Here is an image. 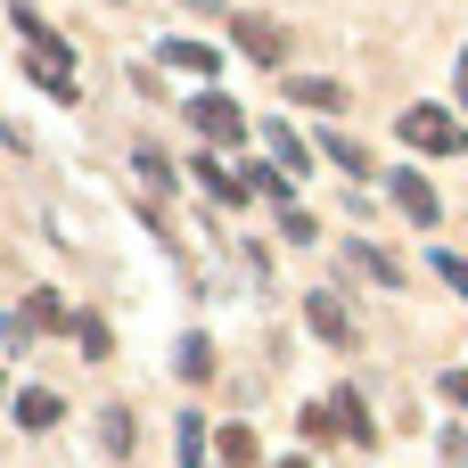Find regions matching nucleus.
<instances>
[{"instance_id": "39448f33", "label": "nucleus", "mask_w": 468, "mask_h": 468, "mask_svg": "<svg viewBox=\"0 0 468 468\" xmlns=\"http://www.w3.org/2000/svg\"><path fill=\"white\" fill-rule=\"evenodd\" d=\"M239 49H247L255 66H280V58H288V33H280L271 16H239Z\"/></svg>"}, {"instance_id": "6ab92c4d", "label": "nucleus", "mask_w": 468, "mask_h": 468, "mask_svg": "<svg viewBox=\"0 0 468 468\" xmlns=\"http://www.w3.org/2000/svg\"><path fill=\"white\" fill-rule=\"evenodd\" d=\"M321 156H337V173H370V156H362V148H354V140H337V132H329V140H321Z\"/></svg>"}, {"instance_id": "c85d7f7f", "label": "nucleus", "mask_w": 468, "mask_h": 468, "mask_svg": "<svg viewBox=\"0 0 468 468\" xmlns=\"http://www.w3.org/2000/svg\"><path fill=\"white\" fill-rule=\"evenodd\" d=\"M0 395H8V387H0Z\"/></svg>"}, {"instance_id": "4be33fe9", "label": "nucleus", "mask_w": 468, "mask_h": 468, "mask_svg": "<svg viewBox=\"0 0 468 468\" xmlns=\"http://www.w3.org/2000/svg\"><path fill=\"white\" fill-rule=\"evenodd\" d=\"M271 156H280V165H288V173H296V165H304V148H296V132H288V123H271Z\"/></svg>"}, {"instance_id": "a878e982", "label": "nucleus", "mask_w": 468, "mask_h": 468, "mask_svg": "<svg viewBox=\"0 0 468 468\" xmlns=\"http://www.w3.org/2000/svg\"><path fill=\"white\" fill-rule=\"evenodd\" d=\"M461 107H468V49H461Z\"/></svg>"}, {"instance_id": "9d476101", "label": "nucleus", "mask_w": 468, "mask_h": 468, "mask_svg": "<svg viewBox=\"0 0 468 468\" xmlns=\"http://www.w3.org/2000/svg\"><path fill=\"white\" fill-rule=\"evenodd\" d=\"M288 99H304V107H346V82H329V74H296Z\"/></svg>"}, {"instance_id": "dca6fc26", "label": "nucleus", "mask_w": 468, "mask_h": 468, "mask_svg": "<svg viewBox=\"0 0 468 468\" xmlns=\"http://www.w3.org/2000/svg\"><path fill=\"white\" fill-rule=\"evenodd\" d=\"M132 173H140V181H148V189H173V165H165V156H156V148H132Z\"/></svg>"}, {"instance_id": "412c9836", "label": "nucleus", "mask_w": 468, "mask_h": 468, "mask_svg": "<svg viewBox=\"0 0 468 468\" xmlns=\"http://www.w3.org/2000/svg\"><path fill=\"white\" fill-rule=\"evenodd\" d=\"M428 263H436V280H444L452 296H468V255H428Z\"/></svg>"}, {"instance_id": "f3484780", "label": "nucleus", "mask_w": 468, "mask_h": 468, "mask_svg": "<svg viewBox=\"0 0 468 468\" xmlns=\"http://www.w3.org/2000/svg\"><path fill=\"white\" fill-rule=\"evenodd\" d=\"M74 337H82V354H90V362H107V346H115V337H107V321H99V313H82V321H74Z\"/></svg>"}, {"instance_id": "5701e85b", "label": "nucleus", "mask_w": 468, "mask_h": 468, "mask_svg": "<svg viewBox=\"0 0 468 468\" xmlns=\"http://www.w3.org/2000/svg\"><path fill=\"white\" fill-rule=\"evenodd\" d=\"M247 189H255V197H288V173H271V165H255V173H247Z\"/></svg>"}, {"instance_id": "f03ea898", "label": "nucleus", "mask_w": 468, "mask_h": 468, "mask_svg": "<svg viewBox=\"0 0 468 468\" xmlns=\"http://www.w3.org/2000/svg\"><path fill=\"white\" fill-rule=\"evenodd\" d=\"M395 132H403V148H428V156H461V148H468V132L444 115V107H403Z\"/></svg>"}, {"instance_id": "cd10ccee", "label": "nucleus", "mask_w": 468, "mask_h": 468, "mask_svg": "<svg viewBox=\"0 0 468 468\" xmlns=\"http://www.w3.org/2000/svg\"><path fill=\"white\" fill-rule=\"evenodd\" d=\"M189 8H214V0H189Z\"/></svg>"}, {"instance_id": "aec40b11", "label": "nucleus", "mask_w": 468, "mask_h": 468, "mask_svg": "<svg viewBox=\"0 0 468 468\" xmlns=\"http://www.w3.org/2000/svg\"><path fill=\"white\" fill-rule=\"evenodd\" d=\"M181 468H206V420H181Z\"/></svg>"}, {"instance_id": "423d86ee", "label": "nucleus", "mask_w": 468, "mask_h": 468, "mask_svg": "<svg viewBox=\"0 0 468 468\" xmlns=\"http://www.w3.org/2000/svg\"><path fill=\"white\" fill-rule=\"evenodd\" d=\"M387 197H395L411 222H436V214H444V206H436V189H428L420 173H395V181H387Z\"/></svg>"}, {"instance_id": "6e6552de", "label": "nucleus", "mask_w": 468, "mask_h": 468, "mask_svg": "<svg viewBox=\"0 0 468 468\" xmlns=\"http://www.w3.org/2000/svg\"><path fill=\"white\" fill-rule=\"evenodd\" d=\"M58 411H66V403H58L49 387H25V395H16V420H25L33 436H41V428H58Z\"/></svg>"}, {"instance_id": "393cba45", "label": "nucleus", "mask_w": 468, "mask_h": 468, "mask_svg": "<svg viewBox=\"0 0 468 468\" xmlns=\"http://www.w3.org/2000/svg\"><path fill=\"white\" fill-rule=\"evenodd\" d=\"M444 395H452V403L468 411V370H452V378H444Z\"/></svg>"}, {"instance_id": "b1692460", "label": "nucleus", "mask_w": 468, "mask_h": 468, "mask_svg": "<svg viewBox=\"0 0 468 468\" xmlns=\"http://www.w3.org/2000/svg\"><path fill=\"white\" fill-rule=\"evenodd\" d=\"M304 436H313V444H329V436H337V420H329V403H313V411H304Z\"/></svg>"}, {"instance_id": "2eb2a0df", "label": "nucleus", "mask_w": 468, "mask_h": 468, "mask_svg": "<svg viewBox=\"0 0 468 468\" xmlns=\"http://www.w3.org/2000/svg\"><path fill=\"white\" fill-rule=\"evenodd\" d=\"M214 452H222V468H255V436H247V428H222Z\"/></svg>"}, {"instance_id": "1a4fd4ad", "label": "nucleus", "mask_w": 468, "mask_h": 468, "mask_svg": "<svg viewBox=\"0 0 468 468\" xmlns=\"http://www.w3.org/2000/svg\"><path fill=\"white\" fill-rule=\"evenodd\" d=\"M329 420H337V436H354V444H370V411H362V395H354V387H337V403H329Z\"/></svg>"}, {"instance_id": "f8f14e48", "label": "nucleus", "mask_w": 468, "mask_h": 468, "mask_svg": "<svg viewBox=\"0 0 468 468\" xmlns=\"http://www.w3.org/2000/svg\"><path fill=\"white\" fill-rule=\"evenodd\" d=\"M346 263H362V271H370L378 288H403V263H395V255H378V247H362V239L346 247Z\"/></svg>"}, {"instance_id": "7ed1b4c3", "label": "nucleus", "mask_w": 468, "mask_h": 468, "mask_svg": "<svg viewBox=\"0 0 468 468\" xmlns=\"http://www.w3.org/2000/svg\"><path fill=\"white\" fill-rule=\"evenodd\" d=\"M189 123H197V132H206L214 148H239V140H247V115H239V107L222 99V90H206V99H189Z\"/></svg>"}, {"instance_id": "20e7f679", "label": "nucleus", "mask_w": 468, "mask_h": 468, "mask_svg": "<svg viewBox=\"0 0 468 468\" xmlns=\"http://www.w3.org/2000/svg\"><path fill=\"white\" fill-rule=\"evenodd\" d=\"M304 321H313V337H329V346H354V337H362V329H354V313H346L329 288H313V296H304Z\"/></svg>"}, {"instance_id": "4468645a", "label": "nucleus", "mask_w": 468, "mask_h": 468, "mask_svg": "<svg viewBox=\"0 0 468 468\" xmlns=\"http://www.w3.org/2000/svg\"><path fill=\"white\" fill-rule=\"evenodd\" d=\"M99 444H107V461H123V452H132V411H123V403H107V411H99Z\"/></svg>"}, {"instance_id": "a211bd4d", "label": "nucleus", "mask_w": 468, "mask_h": 468, "mask_svg": "<svg viewBox=\"0 0 468 468\" xmlns=\"http://www.w3.org/2000/svg\"><path fill=\"white\" fill-rule=\"evenodd\" d=\"M181 378H214V346L206 337H181Z\"/></svg>"}, {"instance_id": "bb28decb", "label": "nucleus", "mask_w": 468, "mask_h": 468, "mask_svg": "<svg viewBox=\"0 0 468 468\" xmlns=\"http://www.w3.org/2000/svg\"><path fill=\"white\" fill-rule=\"evenodd\" d=\"M280 468H313V461H280Z\"/></svg>"}, {"instance_id": "ddd939ff", "label": "nucleus", "mask_w": 468, "mask_h": 468, "mask_svg": "<svg viewBox=\"0 0 468 468\" xmlns=\"http://www.w3.org/2000/svg\"><path fill=\"white\" fill-rule=\"evenodd\" d=\"M16 321H25V329H74V321H66V304H58V296H49V288H33V296H25V313H16Z\"/></svg>"}, {"instance_id": "9b49d317", "label": "nucleus", "mask_w": 468, "mask_h": 468, "mask_svg": "<svg viewBox=\"0 0 468 468\" xmlns=\"http://www.w3.org/2000/svg\"><path fill=\"white\" fill-rule=\"evenodd\" d=\"M197 189H206L214 206H247V181H230V173H222V165H206V156H197Z\"/></svg>"}, {"instance_id": "f257e3e1", "label": "nucleus", "mask_w": 468, "mask_h": 468, "mask_svg": "<svg viewBox=\"0 0 468 468\" xmlns=\"http://www.w3.org/2000/svg\"><path fill=\"white\" fill-rule=\"evenodd\" d=\"M16 33H25V74H33L49 99H74V49H66L33 8H16Z\"/></svg>"}, {"instance_id": "0eeeda50", "label": "nucleus", "mask_w": 468, "mask_h": 468, "mask_svg": "<svg viewBox=\"0 0 468 468\" xmlns=\"http://www.w3.org/2000/svg\"><path fill=\"white\" fill-rule=\"evenodd\" d=\"M156 58H165V66H181V74H206V82H214V66H222V58H214L206 41H165Z\"/></svg>"}]
</instances>
